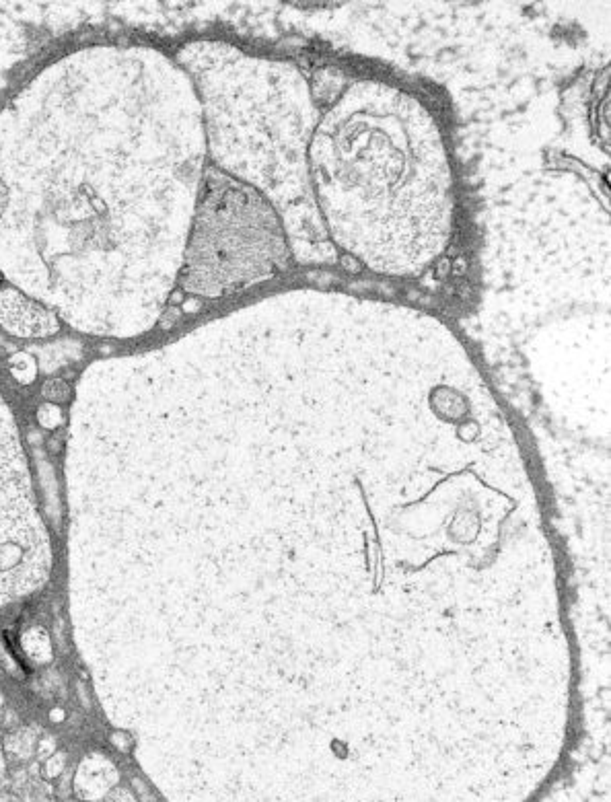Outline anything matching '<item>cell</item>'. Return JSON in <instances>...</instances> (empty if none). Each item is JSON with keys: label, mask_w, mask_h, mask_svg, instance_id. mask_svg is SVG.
<instances>
[{"label": "cell", "mask_w": 611, "mask_h": 802, "mask_svg": "<svg viewBox=\"0 0 611 802\" xmlns=\"http://www.w3.org/2000/svg\"><path fill=\"white\" fill-rule=\"evenodd\" d=\"M52 550L15 420L0 399V609L48 580Z\"/></svg>", "instance_id": "obj_4"}, {"label": "cell", "mask_w": 611, "mask_h": 802, "mask_svg": "<svg viewBox=\"0 0 611 802\" xmlns=\"http://www.w3.org/2000/svg\"><path fill=\"white\" fill-rule=\"evenodd\" d=\"M118 62L64 58L0 116V268L91 334L124 330L149 179Z\"/></svg>", "instance_id": "obj_1"}, {"label": "cell", "mask_w": 611, "mask_h": 802, "mask_svg": "<svg viewBox=\"0 0 611 802\" xmlns=\"http://www.w3.org/2000/svg\"><path fill=\"white\" fill-rule=\"evenodd\" d=\"M3 704V702H0ZM3 749H5V745L0 743V784H3V780H5V753H3Z\"/></svg>", "instance_id": "obj_14"}, {"label": "cell", "mask_w": 611, "mask_h": 802, "mask_svg": "<svg viewBox=\"0 0 611 802\" xmlns=\"http://www.w3.org/2000/svg\"><path fill=\"white\" fill-rule=\"evenodd\" d=\"M0 802H56L52 788L35 770H23L0 784Z\"/></svg>", "instance_id": "obj_7"}, {"label": "cell", "mask_w": 611, "mask_h": 802, "mask_svg": "<svg viewBox=\"0 0 611 802\" xmlns=\"http://www.w3.org/2000/svg\"><path fill=\"white\" fill-rule=\"evenodd\" d=\"M309 165L328 231L373 272L416 276L447 247L451 161L412 95L381 83L348 89L319 122Z\"/></svg>", "instance_id": "obj_2"}, {"label": "cell", "mask_w": 611, "mask_h": 802, "mask_svg": "<svg viewBox=\"0 0 611 802\" xmlns=\"http://www.w3.org/2000/svg\"><path fill=\"white\" fill-rule=\"evenodd\" d=\"M5 751L11 753L19 761H27L35 751V735L29 728H23L19 733H13L5 739Z\"/></svg>", "instance_id": "obj_8"}, {"label": "cell", "mask_w": 611, "mask_h": 802, "mask_svg": "<svg viewBox=\"0 0 611 802\" xmlns=\"http://www.w3.org/2000/svg\"><path fill=\"white\" fill-rule=\"evenodd\" d=\"M291 266V247L270 200L245 181L208 169L182 266L186 293L202 299L239 295Z\"/></svg>", "instance_id": "obj_3"}, {"label": "cell", "mask_w": 611, "mask_h": 802, "mask_svg": "<svg viewBox=\"0 0 611 802\" xmlns=\"http://www.w3.org/2000/svg\"><path fill=\"white\" fill-rule=\"evenodd\" d=\"M42 393L50 404H62V401L70 397V385L62 379H48L42 387Z\"/></svg>", "instance_id": "obj_10"}, {"label": "cell", "mask_w": 611, "mask_h": 802, "mask_svg": "<svg viewBox=\"0 0 611 802\" xmlns=\"http://www.w3.org/2000/svg\"><path fill=\"white\" fill-rule=\"evenodd\" d=\"M120 774L116 765L103 755H89L81 761L75 776V792L81 800L97 802L118 786Z\"/></svg>", "instance_id": "obj_6"}, {"label": "cell", "mask_w": 611, "mask_h": 802, "mask_svg": "<svg viewBox=\"0 0 611 802\" xmlns=\"http://www.w3.org/2000/svg\"><path fill=\"white\" fill-rule=\"evenodd\" d=\"M9 367H11V373L15 375V379L19 383H31L35 379V373H38V367H35V360L25 352L15 354L11 358V362H9Z\"/></svg>", "instance_id": "obj_9"}, {"label": "cell", "mask_w": 611, "mask_h": 802, "mask_svg": "<svg viewBox=\"0 0 611 802\" xmlns=\"http://www.w3.org/2000/svg\"><path fill=\"white\" fill-rule=\"evenodd\" d=\"M105 800L107 802H136V796L128 788L116 786V788H112L110 792H107Z\"/></svg>", "instance_id": "obj_12"}, {"label": "cell", "mask_w": 611, "mask_h": 802, "mask_svg": "<svg viewBox=\"0 0 611 802\" xmlns=\"http://www.w3.org/2000/svg\"><path fill=\"white\" fill-rule=\"evenodd\" d=\"M38 420H40L42 426H46V428H56V426L62 422V412H60V408H56L54 404H46V406L40 408Z\"/></svg>", "instance_id": "obj_11"}, {"label": "cell", "mask_w": 611, "mask_h": 802, "mask_svg": "<svg viewBox=\"0 0 611 802\" xmlns=\"http://www.w3.org/2000/svg\"><path fill=\"white\" fill-rule=\"evenodd\" d=\"M0 327L15 338H48L60 330V319L17 288H5L0 290Z\"/></svg>", "instance_id": "obj_5"}, {"label": "cell", "mask_w": 611, "mask_h": 802, "mask_svg": "<svg viewBox=\"0 0 611 802\" xmlns=\"http://www.w3.org/2000/svg\"><path fill=\"white\" fill-rule=\"evenodd\" d=\"M62 768H64V761H62V757L58 755V757H54V759H50V761H48L46 776H48V778H56V776H60Z\"/></svg>", "instance_id": "obj_13"}]
</instances>
